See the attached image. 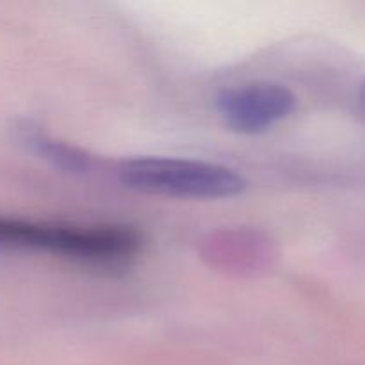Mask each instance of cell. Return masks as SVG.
I'll return each instance as SVG.
<instances>
[{
  "mask_svg": "<svg viewBox=\"0 0 365 365\" xmlns=\"http://www.w3.org/2000/svg\"><path fill=\"white\" fill-rule=\"evenodd\" d=\"M118 178L132 191L171 198H232L246 189L245 178L230 168L166 157L125 160L118 170Z\"/></svg>",
  "mask_w": 365,
  "mask_h": 365,
  "instance_id": "1",
  "label": "cell"
},
{
  "mask_svg": "<svg viewBox=\"0 0 365 365\" xmlns=\"http://www.w3.org/2000/svg\"><path fill=\"white\" fill-rule=\"evenodd\" d=\"M0 248L43 250L86 260H120L138 252L139 237L125 228L77 230L0 217Z\"/></svg>",
  "mask_w": 365,
  "mask_h": 365,
  "instance_id": "2",
  "label": "cell"
},
{
  "mask_svg": "<svg viewBox=\"0 0 365 365\" xmlns=\"http://www.w3.org/2000/svg\"><path fill=\"white\" fill-rule=\"evenodd\" d=\"M296 96L291 89L273 82H257L228 89L217 96V110L225 123L241 134H259L294 110Z\"/></svg>",
  "mask_w": 365,
  "mask_h": 365,
  "instance_id": "3",
  "label": "cell"
},
{
  "mask_svg": "<svg viewBox=\"0 0 365 365\" xmlns=\"http://www.w3.org/2000/svg\"><path fill=\"white\" fill-rule=\"evenodd\" d=\"M20 139L32 152L41 155L43 159L50 160L59 170L68 171V173H88L91 170L93 160L89 153L66 145V143L56 141L43 132L36 130L34 127H27V125L21 127Z\"/></svg>",
  "mask_w": 365,
  "mask_h": 365,
  "instance_id": "4",
  "label": "cell"
}]
</instances>
